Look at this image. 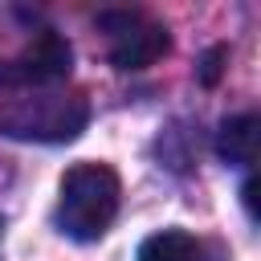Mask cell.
I'll list each match as a JSON object with an SVG mask.
<instances>
[{
    "mask_svg": "<svg viewBox=\"0 0 261 261\" xmlns=\"http://www.w3.org/2000/svg\"><path fill=\"white\" fill-rule=\"evenodd\" d=\"M118 175L106 163H73L61 175V192H57V224L65 237L90 245L98 237H106V228L118 216Z\"/></svg>",
    "mask_w": 261,
    "mask_h": 261,
    "instance_id": "6da1fadb",
    "label": "cell"
},
{
    "mask_svg": "<svg viewBox=\"0 0 261 261\" xmlns=\"http://www.w3.org/2000/svg\"><path fill=\"white\" fill-rule=\"evenodd\" d=\"M90 122V102L82 94L37 90L0 110V135L20 143H73Z\"/></svg>",
    "mask_w": 261,
    "mask_h": 261,
    "instance_id": "7a4b0ae2",
    "label": "cell"
},
{
    "mask_svg": "<svg viewBox=\"0 0 261 261\" xmlns=\"http://www.w3.org/2000/svg\"><path fill=\"white\" fill-rule=\"evenodd\" d=\"M98 24L110 37V65L114 69H143L171 49L167 29L143 12H102Z\"/></svg>",
    "mask_w": 261,
    "mask_h": 261,
    "instance_id": "3957f363",
    "label": "cell"
},
{
    "mask_svg": "<svg viewBox=\"0 0 261 261\" xmlns=\"http://www.w3.org/2000/svg\"><path fill=\"white\" fill-rule=\"evenodd\" d=\"M69 65H73V49H69V41L61 37V33H53V29H41L24 49H20V57H16V65L8 69L16 82H24V86H53V82H61L65 73H69Z\"/></svg>",
    "mask_w": 261,
    "mask_h": 261,
    "instance_id": "277c9868",
    "label": "cell"
},
{
    "mask_svg": "<svg viewBox=\"0 0 261 261\" xmlns=\"http://www.w3.org/2000/svg\"><path fill=\"white\" fill-rule=\"evenodd\" d=\"M257 147H261V122L257 114H237L224 118L216 130V155L232 167H253L257 163Z\"/></svg>",
    "mask_w": 261,
    "mask_h": 261,
    "instance_id": "5b68a950",
    "label": "cell"
},
{
    "mask_svg": "<svg viewBox=\"0 0 261 261\" xmlns=\"http://www.w3.org/2000/svg\"><path fill=\"white\" fill-rule=\"evenodd\" d=\"M139 261H200V241L184 228H163L139 245Z\"/></svg>",
    "mask_w": 261,
    "mask_h": 261,
    "instance_id": "8992f818",
    "label": "cell"
},
{
    "mask_svg": "<svg viewBox=\"0 0 261 261\" xmlns=\"http://www.w3.org/2000/svg\"><path fill=\"white\" fill-rule=\"evenodd\" d=\"M224 57H228L224 49H208V57H204V65H200V82L212 86V82L220 77V61H224Z\"/></svg>",
    "mask_w": 261,
    "mask_h": 261,
    "instance_id": "52a82bcc",
    "label": "cell"
},
{
    "mask_svg": "<svg viewBox=\"0 0 261 261\" xmlns=\"http://www.w3.org/2000/svg\"><path fill=\"white\" fill-rule=\"evenodd\" d=\"M241 196H245V208H249V216L257 220V179H253V175L245 179V188H241Z\"/></svg>",
    "mask_w": 261,
    "mask_h": 261,
    "instance_id": "ba28073f",
    "label": "cell"
},
{
    "mask_svg": "<svg viewBox=\"0 0 261 261\" xmlns=\"http://www.w3.org/2000/svg\"><path fill=\"white\" fill-rule=\"evenodd\" d=\"M0 82H4V65H0Z\"/></svg>",
    "mask_w": 261,
    "mask_h": 261,
    "instance_id": "9c48e42d",
    "label": "cell"
}]
</instances>
